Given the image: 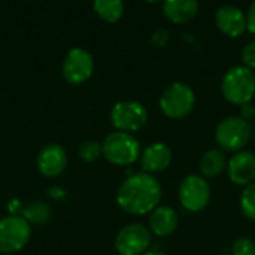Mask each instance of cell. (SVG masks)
Returning <instances> with one entry per match:
<instances>
[{
    "mask_svg": "<svg viewBox=\"0 0 255 255\" xmlns=\"http://www.w3.org/2000/svg\"><path fill=\"white\" fill-rule=\"evenodd\" d=\"M161 185L149 173L140 172L123 181L117 191L118 206L130 215H146L160 206Z\"/></svg>",
    "mask_w": 255,
    "mask_h": 255,
    "instance_id": "obj_1",
    "label": "cell"
},
{
    "mask_svg": "<svg viewBox=\"0 0 255 255\" xmlns=\"http://www.w3.org/2000/svg\"><path fill=\"white\" fill-rule=\"evenodd\" d=\"M221 91L232 105L244 106L251 103L255 97V73L244 64L229 69L223 78Z\"/></svg>",
    "mask_w": 255,
    "mask_h": 255,
    "instance_id": "obj_2",
    "label": "cell"
},
{
    "mask_svg": "<svg viewBox=\"0 0 255 255\" xmlns=\"http://www.w3.org/2000/svg\"><path fill=\"white\" fill-rule=\"evenodd\" d=\"M253 127L248 121L238 115L226 117L215 128V142L224 152H239L250 143Z\"/></svg>",
    "mask_w": 255,
    "mask_h": 255,
    "instance_id": "obj_3",
    "label": "cell"
},
{
    "mask_svg": "<svg viewBox=\"0 0 255 255\" xmlns=\"http://www.w3.org/2000/svg\"><path fill=\"white\" fill-rule=\"evenodd\" d=\"M196 105L194 90L181 81L172 82L160 96V109L170 120H181L191 114Z\"/></svg>",
    "mask_w": 255,
    "mask_h": 255,
    "instance_id": "obj_4",
    "label": "cell"
},
{
    "mask_svg": "<svg viewBox=\"0 0 255 255\" xmlns=\"http://www.w3.org/2000/svg\"><path fill=\"white\" fill-rule=\"evenodd\" d=\"M102 148L106 160L115 166H130L140 157V145L137 139L124 131H114L108 134Z\"/></svg>",
    "mask_w": 255,
    "mask_h": 255,
    "instance_id": "obj_5",
    "label": "cell"
},
{
    "mask_svg": "<svg viewBox=\"0 0 255 255\" xmlns=\"http://www.w3.org/2000/svg\"><path fill=\"white\" fill-rule=\"evenodd\" d=\"M181 206L188 212H202L211 200V187L200 175H188L182 179L178 191Z\"/></svg>",
    "mask_w": 255,
    "mask_h": 255,
    "instance_id": "obj_6",
    "label": "cell"
},
{
    "mask_svg": "<svg viewBox=\"0 0 255 255\" xmlns=\"http://www.w3.org/2000/svg\"><path fill=\"white\" fill-rule=\"evenodd\" d=\"M111 121L118 131L133 133L140 130L148 121L146 108L134 100H123L114 105L111 112Z\"/></svg>",
    "mask_w": 255,
    "mask_h": 255,
    "instance_id": "obj_7",
    "label": "cell"
},
{
    "mask_svg": "<svg viewBox=\"0 0 255 255\" xmlns=\"http://www.w3.org/2000/svg\"><path fill=\"white\" fill-rule=\"evenodd\" d=\"M31 236L30 224L18 215H9L0 220V253H16L25 247Z\"/></svg>",
    "mask_w": 255,
    "mask_h": 255,
    "instance_id": "obj_8",
    "label": "cell"
},
{
    "mask_svg": "<svg viewBox=\"0 0 255 255\" xmlns=\"http://www.w3.org/2000/svg\"><path fill=\"white\" fill-rule=\"evenodd\" d=\"M151 245V232L142 224L123 227L115 238V250L120 255H143Z\"/></svg>",
    "mask_w": 255,
    "mask_h": 255,
    "instance_id": "obj_9",
    "label": "cell"
},
{
    "mask_svg": "<svg viewBox=\"0 0 255 255\" xmlns=\"http://www.w3.org/2000/svg\"><path fill=\"white\" fill-rule=\"evenodd\" d=\"M94 70L93 55L84 48H73L63 61V76L69 84L79 85L88 81Z\"/></svg>",
    "mask_w": 255,
    "mask_h": 255,
    "instance_id": "obj_10",
    "label": "cell"
},
{
    "mask_svg": "<svg viewBox=\"0 0 255 255\" xmlns=\"http://www.w3.org/2000/svg\"><path fill=\"white\" fill-rule=\"evenodd\" d=\"M229 179L241 187L255 182V154L251 151H239L232 155L227 163Z\"/></svg>",
    "mask_w": 255,
    "mask_h": 255,
    "instance_id": "obj_11",
    "label": "cell"
},
{
    "mask_svg": "<svg viewBox=\"0 0 255 255\" xmlns=\"http://www.w3.org/2000/svg\"><path fill=\"white\" fill-rule=\"evenodd\" d=\"M215 24L218 30L229 37H239L245 30H248L247 13L235 4H224L218 7L215 12Z\"/></svg>",
    "mask_w": 255,
    "mask_h": 255,
    "instance_id": "obj_12",
    "label": "cell"
},
{
    "mask_svg": "<svg viewBox=\"0 0 255 255\" xmlns=\"http://www.w3.org/2000/svg\"><path fill=\"white\" fill-rule=\"evenodd\" d=\"M37 169L46 178H55L67 166V154L58 143L45 145L37 154Z\"/></svg>",
    "mask_w": 255,
    "mask_h": 255,
    "instance_id": "obj_13",
    "label": "cell"
},
{
    "mask_svg": "<svg viewBox=\"0 0 255 255\" xmlns=\"http://www.w3.org/2000/svg\"><path fill=\"white\" fill-rule=\"evenodd\" d=\"M172 158L173 154L169 145L163 142H154L140 155V164L145 173L152 175L167 170L172 164Z\"/></svg>",
    "mask_w": 255,
    "mask_h": 255,
    "instance_id": "obj_14",
    "label": "cell"
},
{
    "mask_svg": "<svg viewBox=\"0 0 255 255\" xmlns=\"http://www.w3.org/2000/svg\"><path fill=\"white\" fill-rule=\"evenodd\" d=\"M178 224V214L170 206H158L149 214V232L157 238H167L173 235Z\"/></svg>",
    "mask_w": 255,
    "mask_h": 255,
    "instance_id": "obj_15",
    "label": "cell"
},
{
    "mask_svg": "<svg viewBox=\"0 0 255 255\" xmlns=\"http://www.w3.org/2000/svg\"><path fill=\"white\" fill-rule=\"evenodd\" d=\"M200 4L196 0H167L163 3V13L173 24H185L196 18Z\"/></svg>",
    "mask_w": 255,
    "mask_h": 255,
    "instance_id": "obj_16",
    "label": "cell"
},
{
    "mask_svg": "<svg viewBox=\"0 0 255 255\" xmlns=\"http://www.w3.org/2000/svg\"><path fill=\"white\" fill-rule=\"evenodd\" d=\"M227 158L224 151L221 149H209L203 154L200 160V172L205 179H212L220 176L224 170H227Z\"/></svg>",
    "mask_w": 255,
    "mask_h": 255,
    "instance_id": "obj_17",
    "label": "cell"
},
{
    "mask_svg": "<svg viewBox=\"0 0 255 255\" xmlns=\"http://www.w3.org/2000/svg\"><path fill=\"white\" fill-rule=\"evenodd\" d=\"M93 7L97 15L108 22H117L124 15V3L121 0H96Z\"/></svg>",
    "mask_w": 255,
    "mask_h": 255,
    "instance_id": "obj_18",
    "label": "cell"
},
{
    "mask_svg": "<svg viewBox=\"0 0 255 255\" xmlns=\"http://www.w3.org/2000/svg\"><path fill=\"white\" fill-rule=\"evenodd\" d=\"M22 218L27 223L43 224L51 218V208L43 202H31L22 208Z\"/></svg>",
    "mask_w": 255,
    "mask_h": 255,
    "instance_id": "obj_19",
    "label": "cell"
},
{
    "mask_svg": "<svg viewBox=\"0 0 255 255\" xmlns=\"http://www.w3.org/2000/svg\"><path fill=\"white\" fill-rule=\"evenodd\" d=\"M241 211L248 220L255 221V182L245 187V190L242 191V194H241Z\"/></svg>",
    "mask_w": 255,
    "mask_h": 255,
    "instance_id": "obj_20",
    "label": "cell"
},
{
    "mask_svg": "<svg viewBox=\"0 0 255 255\" xmlns=\"http://www.w3.org/2000/svg\"><path fill=\"white\" fill-rule=\"evenodd\" d=\"M78 154L84 161H96L103 154V148L96 140H87L79 146Z\"/></svg>",
    "mask_w": 255,
    "mask_h": 255,
    "instance_id": "obj_21",
    "label": "cell"
},
{
    "mask_svg": "<svg viewBox=\"0 0 255 255\" xmlns=\"http://www.w3.org/2000/svg\"><path fill=\"white\" fill-rule=\"evenodd\" d=\"M232 255H255V242L250 238H239L232 247Z\"/></svg>",
    "mask_w": 255,
    "mask_h": 255,
    "instance_id": "obj_22",
    "label": "cell"
},
{
    "mask_svg": "<svg viewBox=\"0 0 255 255\" xmlns=\"http://www.w3.org/2000/svg\"><path fill=\"white\" fill-rule=\"evenodd\" d=\"M170 42V31L167 28H157L151 36V43L157 48H164Z\"/></svg>",
    "mask_w": 255,
    "mask_h": 255,
    "instance_id": "obj_23",
    "label": "cell"
},
{
    "mask_svg": "<svg viewBox=\"0 0 255 255\" xmlns=\"http://www.w3.org/2000/svg\"><path fill=\"white\" fill-rule=\"evenodd\" d=\"M242 61H244V66L255 70V40L250 42L244 51H242Z\"/></svg>",
    "mask_w": 255,
    "mask_h": 255,
    "instance_id": "obj_24",
    "label": "cell"
},
{
    "mask_svg": "<svg viewBox=\"0 0 255 255\" xmlns=\"http://www.w3.org/2000/svg\"><path fill=\"white\" fill-rule=\"evenodd\" d=\"M241 118H244L245 121H253L255 118V106L251 103H247L244 106H241Z\"/></svg>",
    "mask_w": 255,
    "mask_h": 255,
    "instance_id": "obj_25",
    "label": "cell"
},
{
    "mask_svg": "<svg viewBox=\"0 0 255 255\" xmlns=\"http://www.w3.org/2000/svg\"><path fill=\"white\" fill-rule=\"evenodd\" d=\"M247 27L253 34H255V1L250 4V9L247 12Z\"/></svg>",
    "mask_w": 255,
    "mask_h": 255,
    "instance_id": "obj_26",
    "label": "cell"
},
{
    "mask_svg": "<svg viewBox=\"0 0 255 255\" xmlns=\"http://www.w3.org/2000/svg\"><path fill=\"white\" fill-rule=\"evenodd\" d=\"M143 255H166V254H163V253H158V251H148V253H145Z\"/></svg>",
    "mask_w": 255,
    "mask_h": 255,
    "instance_id": "obj_27",
    "label": "cell"
},
{
    "mask_svg": "<svg viewBox=\"0 0 255 255\" xmlns=\"http://www.w3.org/2000/svg\"><path fill=\"white\" fill-rule=\"evenodd\" d=\"M253 136H254V139H255V126H254V128H253Z\"/></svg>",
    "mask_w": 255,
    "mask_h": 255,
    "instance_id": "obj_28",
    "label": "cell"
}]
</instances>
